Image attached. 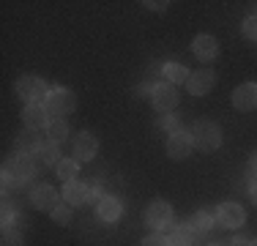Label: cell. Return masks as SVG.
Here are the masks:
<instances>
[{"label": "cell", "instance_id": "6da1fadb", "mask_svg": "<svg viewBox=\"0 0 257 246\" xmlns=\"http://www.w3.org/2000/svg\"><path fill=\"white\" fill-rule=\"evenodd\" d=\"M36 170H39L36 159L30 156V153L17 151L14 156L3 164V192H9V189H14V186L17 189L28 186V183L36 178Z\"/></svg>", "mask_w": 257, "mask_h": 246}, {"label": "cell", "instance_id": "7a4b0ae2", "mask_svg": "<svg viewBox=\"0 0 257 246\" xmlns=\"http://www.w3.org/2000/svg\"><path fill=\"white\" fill-rule=\"evenodd\" d=\"M14 93L25 104H47V98H50L47 82L41 77H20L14 85Z\"/></svg>", "mask_w": 257, "mask_h": 246}, {"label": "cell", "instance_id": "3957f363", "mask_svg": "<svg viewBox=\"0 0 257 246\" xmlns=\"http://www.w3.org/2000/svg\"><path fill=\"white\" fill-rule=\"evenodd\" d=\"M192 143H194V148H200V151H205V153L216 151V148L222 145V129L213 120H197L192 129Z\"/></svg>", "mask_w": 257, "mask_h": 246}, {"label": "cell", "instance_id": "277c9868", "mask_svg": "<svg viewBox=\"0 0 257 246\" xmlns=\"http://www.w3.org/2000/svg\"><path fill=\"white\" fill-rule=\"evenodd\" d=\"M44 107L50 112V118H66V115L74 112L77 98L69 88H55V90H50V98H47Z\"/></svg>", "mask_w": 257, "mask_h": 246}, {"label": "cell", "instance_id": "5b68a950", "mask_svg": "<svg viewBox=\"0 0 257 246\" xmlns=\"http://www.w3.org/2000/svg\"><path fill=\"white\" fill-rule=\"evenodd\" d=\"M30 202H33L39 211L52 213L55 208L60 205V194H58V189H55V186H50V183H39V186L30 192Z\"/></svg>", "mask_w": 257, "mask_h": 246}, {"label": "cell", "instance_id": "8992f818", "mask_svg": "<svg viewBox=\"0 0 257 246\" xmlns=\"http://www.w3.org/2000/svg\"><path fill=\"white\" fill-rule=\"evenodd\" d=\"M151 101L159 112H173L178 107V90L175 85L170 82H162V85H154V93H151Z\"/></svg>", "mask_w": 257, "mask_h": 246}, {"label": "cell", "instance_id": "52a82bcc", "mask_svg": "<svg viewBox=\"0 0 257 246\" xmlns=\"http://www.w3.org/2000/svg\"><path fill=\"white\" fill-rule=\"evenodd\" d=\"M170 221H173V208L164 200L151 202L148 211H145V224L154 227V230H164V227H170Z\"/></svg>", "mask_w": 257, "mask_h": 246}, {"label": "cell", "instance_id": "ba28073f", "mask_svg": "<svg viewBox=\"0 0 257 246\" xmlns=\"http://www.w3.org/2000/svg\"><path fill=\"white\" fill-rule=\"evenodd\" d=\"M36 164H39V170H47V167H58L60 162H63V156H60V143H52V140H44V143L39 145V151L33 153Z\"/></svg>", "mask_w": 257, "mask_h": 246}, {"label": "cell", "instance_id": "9c48e42d", "mask_svg": "<svg viewBox=\"0 0 257 246\" xmlns=\"http://www.w3.org/2000/svg\"><path fill=\"white\" fill-rule=\"evenodd\" d=\"M22 120H25L28 129H33V132H39V129H47L50 126V112H47L44 104H25V109H22Z\"/></svg>", "mask_w": 257, "mask_h": 246}, {"label": "cell", "instance_id": "30bf717a", "mask_svg": "<svg viewBox=\"0 0 257 246\" xmlns=\"http://www.w3.org/2000/svg\"><path fill=\"white\" fill-rule=\"evenodd\" d=\"M232 104H235V109H241V112L257 109V82H243L241 88H235Z\"/></svg>", "mask_w": 257, "mask_h": 246}, {"label": "cell", "instance_id": "8fae6325", "mask_svg": "<svg viewBox=\"0 0 257 246\" xmlns=\"http://www.w3.org/2000/svg\"><path fill=\"white\" fill-rule=\"evenodd\" d=\"M216 219H219V224H222V227L238 230V227L246 221V213H243V208L238 205V202H224V205L216 211Z\"/></svg>", "mask_w": 257, "mask_h": 246}, {"label": "cell", "instance_id": "7c38bea8", "mask_svg": "<svg viewBox=\"0 0 257 246\" xmlns=\"http://www.w3.org/2000/svg\"><path fill=\"white\" fill-rule=\"evenodd\" d=\"M213 82H216V74L208 71V69H200V71H192V74H189L186 88H189V93H192V96H205L208 90L213 88Z\"/></svg>", "mask_w": 257, "mask_h": 246}, {"label": "cell", "instance_id": "4fadbf2b", "mask_svg": "<svg viewBox=\"0 0 257 246\" xmlns=\"http://www.w3.org/2000/svg\"><path fill=\"white\" fill-rule=\"evenodd\" d=\"M63 202H69L71 208H79L85 202H90V186H85L82 181H71L63 186Z\"/></svg>", "mask_w": 257, "mask_h": 246}, {"label": "cell", "instance_id": "5bb4252c", "mask_svg": "<svg viewBox=\"0 0 257 246\" xmlns=\"http://www.w3.org/2000/svg\"><path fill=\"white\" fill-rule=\"evenodd\" d=\"M99 151V143L90 132H79V137L74 140V159L77 162H90Z\"/></svg>", "mask_w": 257, "mask_h": 246}, {"label": "cell", "instance_id": "9a60e30c", "mask_svg": "<svg viewBox=\"0 0 257 246\" xmlns=\"http://www.w3.org/2000/svg\"><path fill=\"white\" fill-rule=\"evenodd\" d=\"M192 134L186 132H178V134H170L167 137V153L170 159H186L192 153Z\"/></svg>", "mask_w": 257, "mask_h": 246}, {"label": "cell", "instance_id": "2e32d148", "mask_svg": "<svg viewBox=\"0 0 257 246\" xmlns=\"http://www.w3.org/2000/svg\"><path fill=\"white\" fill-rule=\"evenodd\" d=\"M192 49H194V55H197L200 60H213V58L219 55V44H216V39H213V36H208V33H200L197 39H194Z\"/></svg>", "mask_w": 257, "mask_h": 246}, {"label": "cell", "instance_id": "e0dca14e", "mask_svg": "<svg viewBox=\"0 0 257 246\" xmlns=\"http://www.w3.org/2000/svg\"><path fill=\"white\" fill-rule=\"evenodd\" d=\"M194 243H197V230L192 227V221L189 224H175L170 230V246H194Z\"/></svg>", "mask_w": 257, "mask_h": 246}, {"label": "cell", "instance_id": "ac0fdd59", "mask_svg": "<svg viewBox=\"0 0 257 246\" xmlns=\"http://www.w3.org/2000/svg\"><path fill=\"white\" fill-rule=\"evenodd\" d=\"M120 211H123V205H120V200H115V197H104V200L96 202V216L101 221H118Z\"/></svg>", "mask_w": 257, "mask_h": 246}, {"label": "cell", "instance_id": "d6986e66", "mask_svg": "<svg viewBox=\"0 0 257 246\" xmlns=\"http://www.w3.org/2000/svg\"><path fill=\"white\" fill-rule=\"evenodd\" d=\"M41 143L44 140H39V132H33V129H25L22 134H17V151L20 153H36Z\"/></svg>", "mask_w": 257, "mask_h": 246}, {"label": "cell", "instance_id": "ffe728a7", "mask_svg": "<svg viewBox=\"0 0 257 246\" xmlns=\"http://www.w3.org/2000/svg\"><path fill=\"white\" fill-rule=\"evenodd\" d=\"M47 137H50L52 143H63V140L69 137V123L63 118H52L50 126H47Z\"/></svg>", "mask_w": 257, "mask_h": 246}, {"label": "cell", "instance_id": "44dd1931", "mask_svg": "<svg viewBox=\"0 0 257 246\" xmlns=\"http://www.w3.org/2000/svg\"><path fill=\"white\" fill-rule=\"evenodd\" d=\"M164 77H167L170 85H178V82H189V69L181 63H167L164 66Z\"/></svg>", "mask_w": 257, "mask_h": 246}, {"label": "cell", "instance_id": "7402d4cb", "mask_svg": "<svg viewBox=\"0 0 257 246\" xmlns=\"http://www.w3.org/2000/svg\"><path fill=\"white\" fill-rule=\"evenodd\" d=\"M55 170H58V178H60V181H63V186H66V183H71V181H74V178H77L79 162H77V159H63V162H60V164H58V167H55Z\"/></svg>", "mask_w": 257, "mask_h": 246}, {"label": "cell", "instance_id": "603a6c76", "mask_svg": "<svg viewBox=\"0 0 257 246\" xmlns=\"http://www.w3.org/2000/svg\"><path fill=\"white\" fill-rule=\"evenodd\" d=\"M213 219H216V213H213L211 208H203V211L194 213L192 227H194L197 232H205V230H211V227H213Z\"/></svg>", "mask_w": 257, "mask_h": 246}, {"label": "cell", "instance_id": "cb8c5ba5", "mask_svg": "<svg viewBox=\"0 0 257 246\" xmlns=\"http://www.w3.org/2000/svg\"><path fill=\"white\" fill-rule=\"evenodd\" d=\"M52 219H55V224H69L71 221V205H58L52 211Z\"/></svg>", "mask_w": 257, "mask_h": 246}, {"label": "cell", "instance_id": "d4e9b609", "mask_svg": "<svg viewBox=\"0 0 257 246\" xmlns=\"http://www.w3.org/2000/svg\"><path fill=\"white\" fill-rule=\"evenodd\" d=\"M0 224L6 227H14V205H11L9 200H3V213H0Z\"/></svg>", "mask_w": 257, "mask_h": 246}, {"label": "cell", "instance_id": "484cf974", "mask_svg": "<svg viewBox=\"0 0 257 246\" xmlns=\"http://www.w3.org/2000/svg\"><path fill=\"white\" fill-rule=\"evenodd\" d=\"M3 246H22V235L14 227H6L3 230Z\"/></svg>", "mask_w": 257, "mask_h": 246}, {"label": "cell", "instance_id": "4316f807", "mask_svg": "<svg viewBox=\"0 0 257 246\" xmlns=\"http://www.w3.org/2000/svg\"><path fill=\"white\" fill-rule=\"evenodd\" d=\"M243 36H246V39H257V14L243 20Z\"/></svg>", "mask_w": 257, "mask_h": 246}, {"label": "cell", "instance_id": "83f0119b", "mask_svg": "<svg viewBox=\"0 0 257 246\" xmlns=\"http://www.w3.org/2000/svg\"><path fill=\"white\" fill-rule=\"evenodd\" d=\"M143 246H170V241L162 235V232H156V235H151V238H145Z\"/></svg>", "mask_w": 257, "mask_h": 246}, {"label": "cell", "instance_id": "f1b7e54d", "mask_svg": "<svg viewBox=\"0 0 257 246\" xmlns=\"http://www.w3.org/2000/svg\"><path fill=\"white\" fill-rule=\"evenodd\" d=\"M159 123H162V129H167V132H173V134H178V132H181L178 120H175L173 115H170V118H162V120H159Z\"/></svg>", "mask_w": 257, "mask_h": 246}, {"label": "cell", "instance_id": "f546056e", "mask_svg": "<svg viewBox=\"0 0 257 246\" xmlns=\"http://www.w3.org/2000/svg\"><path fill=\"white\" fill-rule=\"evenodd\" d=\"M230 246H252V238L249 235H235V241H232Z\"/></svg>", "mask_w": 257, "mask_h": 246}, {"label": "cell", "instance_id": "4dcf8cb0", "mask_svg": "<svg viewBox=\"0 0 257 246\" xmlns=\"http://www.w3.org/2000/svg\"><path fill=\"white\" fill-rule=\"evenodd\" d=\"M145 6H148V9H154V11H164L170 3H164V0H151V3H145Z\"/></svg>", "mask_w": 257, "mask_h": 246}, {"label": "cell", "instance_id": "1f68e13d", "mask_svg": "<svg viewBox=\"0 0 257 246\" xmlns=\"http://www.w3.org/2000/svg\"><path fill=\"white\" fill-rule=\"evenodd\" d=\"M246 175H249V183H252V186H257V170L252 167V164L246 167Z\"/></svg>", "mask_w": 257, "mask_h": 246}, {"label": "cell", "instance_id": "d6a6232c", "mask_svg": "<svg viewBox=\"0 0 257 246\" xmlns=\"http://www.w3.org/2000/svg\"><path fill=\"white\" fill-rule=\"evenodd\" d=\"M249 194H252V202L257 205V186H252V189H249Z\"/></svg>", "mask_w": 257, "mask_h": 246}, {"label": "cell", "instance_id": "836d02e7", "mask_svg": "<svg viewBox=\"0 0 257 246\" xmlns=\"http://www.w3.org/2000/svg\"><path fill=\"white\" fill-rule=\"evenodd\" d=\"M249 164H252V167L257 170V151H254V156H252V162H249Z\"/></svg>", "mask_w": 257, "mask_h": 246}, {"label": "cell", "instance_id": "e575fe53", "mask_svg": "<svg viewBox=\"0 0 257 246\" xmlns=\"http://www.w3.org/2000/svg\"><path fill=\"white\" fill-rule=\"evenodd\" d=\"M252 246H257V238H252Z\"/></svg>", "mask_w": 257, "mask_h": 246}, {"label": "cell", "instance_id": "d590c367", "mask_svg": "<svg viewBox=\"0 0 257 246\" xmlns=\"http://www.w3.org/2000/svg\"><path fill=\"white\" fill-rule=\"evenodd\" d=\"M213 246H224V243H213Z\"/></svg>", "mask_w": 257, "mask_h": 246}]
</instances>
